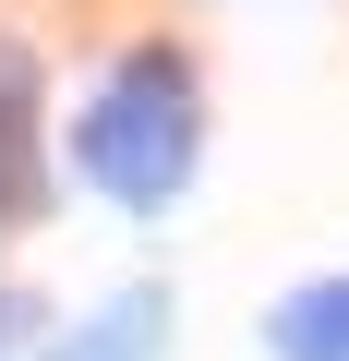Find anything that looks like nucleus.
I'll return each mask as SVG.
<instances>
[{
  "label": "nucleus",
  "mask_w": 349,
  "mask_h": 361,
  "mask_svg": "<svg viewBox=\"0 0 349 361\" xmlns=\"http://www.w3.org/2000/svg\"><path fill=\"white\" fill-rule=\"evenodd\" d=\"M265 349L277 361H349V277H301L265 313Z\"/></svg>",
  "instance_id": "2"
},
{
  "label": "nucleus",
  "mask_w": 349,
  "mask_h": 361,
  "mask_svg": "<svg viewBox=\"0 0 349 361\" xmlns=\"http://www.w3.org/2000/svg\"><path fill=\"white\" fill-rule=\"evenodd\" d=\"M157 337H169V301H157V289H133L121 313H97L85 337H61L49 361H157Z\"/></svg>",
  "instance_id": "3"
},
{
  "label": "nucleus",
  "mask_w": 349,
  "mask_h": 361,
  "mask_svg": "<svg viewBox=\"0 0 349 361\" xmlns=\"http://www.w3.org/2000/svg\"><path fill=\"white\" fill-rule=\"evenodd\" d=\"M193 145H205V109H193V61H181V49H133V61L97 85V109L73 121V169L97 180L109 205H133V217L181 205Z\"/></svg>",
  "instance_id": "1"
},
{
  "label": "nucleus",
  "mask_w": 349,
  "mask_h": 361,
  "mask_svg": "<svg viewBox=\"0 0 349 361\" xmlns=\"http://www.w3.org/2000/svg\"><path fill=\"white\" fill-rule=\"evenodd\" d=\"M25 121H37V97H25V73H0V217H13V205L37 193V157H25Z\"/></svg>",
  "instance_id": "4"
}]
</instances>
